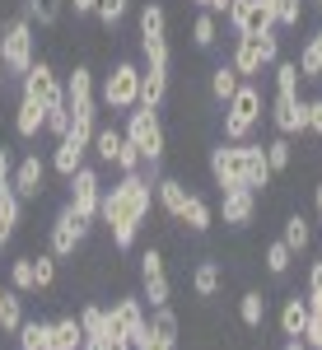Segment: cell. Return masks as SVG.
<instances>
[{
    "mask_svg": "<svg viewBox=\"0 0 322 350\" xmlns=\"http://www.w3.org/2000/svg\"><path fill=\"white\" fill-rule=\"evenodd\" d=\"M47 163H52L56 178H66V183H70V178H75V168H84V163H89V140H80V135H61Z\"/></svg>",
    "mask_w": 322,
    "mask_h": 350,
    "instance_id": "ac0fdd59",
    "label": "cell"
},
{
    "mask_svg": "<svg viewBox=\"0 0 322 350\" xmlns=\"http://www.w3.org/2000/svg\"><path fill=\"white\" fill-rule=\"evenodd\" d=\"M89 239V219H80L70 206H61L52 219V229H47V252H52L56 262H66V257H75Z\"/></svg>",
    "mask_w": 322,
    "mask_h": 350,
    "instance_id": "9c48e42d",
    "label": "cell"
},
{
    "mask_svg": "<svg viewBox=\"0 0 322 350\" xmlns=\"http://www.w3.org/2000/svg\"><path fill=\"white\" fill-rule=\"evenodd\" d=\"M140 299L150 308H163L173 299V280H168V267H163V252L159 247H145L140 252Z\"/></svg>",
    "mask_w": 322,
    "mask_h": 350,
    "instance_id": "7c38bea8",
    "label": "cell"
},
{
    "mask_svg": "<svg viewBox=\"0 0 322 350\" xmlns=\"http://www.w3.org/2000/svg\"><path fill=\"white\" fill-rule=\"evenodd\" d=\"M10 290H19V295H38V275H33V252H24V257H14V262H10Z\"/></svg>",
    "mask_w": 322,
    "mask_h": 350,
    "instance_id": "836d02e7",
    "label": "cell"
},
{
    "mask_svg": "<svg viewBox=\"0 0 322 350\" xmlns=\"http://www.w3.org/2000/svg\"><path fill=\"white\" fill-rule=\"evenodd\" d=\"M19 98H33L42 112L66 108V80L56 75L52 61H33V66H28V75L19 80Z\"/></svg>",
    "mask_w": 322,
    "mask_h": 350,
    "instance_id": "ba28073f",
    "label": "cell"
},
{
    "mask_svg": "<svg viewBox=\"0 0 322 350\" xmlns=\"http://www.w3.org/2000/svg\"><path fill=\"white\" fill-rule=\"evenodd\" d=\"M290 163H295V145H290V135L267 140V168H271V173H285Z\"/></svg>",
    "mask_w": 322,
    "mask_h": 350,
    "instance_id": "74e56055",
    "label": "cell"
},
{
    "mask_svg": "<svg viewBox=\"0 0 322 350\" xmlns=\"http://www.w3.org/2000/svg\"><path fill=\"white\" fill-rule=\"evenodd\" d=\"M262 117H267L262 89H257V80H243L239 89H234V98L224 103L219 131H224V140H252V131L262 126Z\"/></svg>",
    "mask_w": 322,
    "mask_h": 350,
    "instance_id": "5b68a950",
    "label": "cell"
},
{
    "mask_svg": "<svg viewBox=\"0 0 322 350\" xmlns=\"http://www.w3.org/2000/svg\"><path fill=\"white\" fill-rule=\"evenodd\" d=\"M14 159H19V154H14V145H5V140H0V187H10V173H14Z\"/></svg>",
    "mask_w": 322,
    "mask_h": 350,
    "instance_id": "bcb514c9",
    "label": "cell"
},
{
    "mask_svg": "<svg viewBox=\"0 0 322 350\" xmlns=\"http://www.w3.org/2000/svg\"><path fill=\"white\" fill-rule=\"evenodd\" d=\"M211 178H215L219 191L247 187V191L262 196L276 173L267 168V145L262 140H219L211 150Z\"/></svg>",
    "mask_w": 322,
    "mask_h": 350,
    "instance_id": "7a4b0ae2",
    "label": "cell"
},
{
    "mask_svg": "<svg viewBox=\"0 0 322 350\" xmlns=\"http://www.w3.org/2000/svg\"><path fill=\"white\" fill-rule=\"evenodd\" d=\"M42 126H47V112L38 108L33 98H19V103H14V135H19V140H38Z\"/></svg>",
    "mask_w": 322,
    "mask_h": 350,
    "instance_id": "d4e9b609",
    "label": "cell"
},
{
    "mask_svg": "<svg viewBox=\"0 0 322 350\" xmlns=\"http://www.w3.org/2000/svg\"><path fill=\"white\" fill-rule=\"evenodd\" d=\"M61 5H66V0H24V14H28L38 28H56V19H61Z\"/></svg>",
    "mask_w": 322,
    "mask_h": 350,
    "instance_id": "8d00e7d4",
    "label": "cell"
},
{
    "mask_svg": "<svg viewBox=\"0 0 322 350\" xmlns=\"http://www.w3.org/2000/svg\"><path fill=\"white\" fill-rule=\"evenodd\" d=\"M271 80H276V94H299V66L295 61H276L271 66Z\"/></svg>",
    "mask_w": 322,
    "mask_h": 350,
    "instance_id": "ab89813d",
    "label": "cell"
},
{
    "mask_svg": "<svg viewBox=\"0 0 322 350\" xmlns=\"http://www.w3.org/2000/svg\"><path fill=\"white\" fill-rule=\"evenodd\" d=\"M304 299H308V313L322 318V257H313V267H308V290H304Z\"/></svg>",
    "mask_w": 322,
    "mask_h": 350,
    "instance_id": "7bdbcfd3",
    "label": "cell"
},
{
    "mask_svg": "<svg viewBox=\"0 0 322 350\" xmlns=\"http://www.w3.org/2000/svg\"><path fill=\"white\" fill-rule=\"evenodd\" d=\"M122 140H126L122 126H98V131H94V145H89V154H94L98 163H112V159H117V150H122Z\"/></svg>",
    "mask_w": 322,
    "mask_h": 350,
    "instance_id": "1f68e13d",
    "label": "cell"
},
{
    "mask_svg": "<svg viewBox=\"0 0 322 350\" xmlns=\"http://www.w3.org/2000/svg\"><path fill=\"white\" fill-rule=\"evenodd\" d=\"M219 285H224V267H219L215 257L196 262V271H191V295H196V299H215V295H219Z\"/></svg>",
    "mask_w": 322,
    "mask_h": 350,
    "instance_id": "cb8c5ba5",
    "label": "cell"
},
{
    "mask_svg": "<svg viewBox=\"0 0 322 350\" xmlns=\"http://www.w3.org/2000/svg\"><path fill=\"white\" fill-rule=\"evenodd\" d=\"M178 224L187 229V234H206L215 224V211H211V201L201 196V191H187V206H183V215H178Z\"/></svg>",
    "mask_w": 322,
    "mask_h": 350,
    "instance_id": "7402d4cb",
    "label": "cell"
},
{
    "mask_svg": "<svg viewBox=\"0 0 322 350\" xmlns=\"http://www.w3.org/2000/svg\"><path fill=\"white\" fill-rule=\"evenodd\" d=\"M191 42H196L201 52H215V42H219V19L201 10V14L191 19Z\"/></svg>",
    "mask_w": 322,
    "mask_h": 350,
    "instance_id": "d590c367",
    "label": "cell"
},
{
    "mask_svg": "<svg viewBox=\"0 0 322 350\" xmlns=\"http://www.w3.org/2000/svg\"><path fill=\"white\" fill-rule=\"evenodd\" d=\"M304 327H308V299L290 295L280 304V336H304Z\"/></svg>",
    "mask_w": 322,
    "mask_h": 350,
    "instance_id": "83f0119b",
    "label": "cell"
},
{
    "mask_svg": "<svg viewBox=\"0 0 322 350\" xmlns=\"http://www.w3.org/2000/svg\"><path fill=\"white\" fill-rule=\"evenodd\" d=\"M19 219H24V201L14 196L10 187H0V252L14 243V229H19Z\"/></svg>",
    "mask_w": 322,
    "mask_h": 350,
    "instance_id": "603a6c76",
    "label": "cell"
},
{
    "mask_svg": "<svg viewBox=\"0 0 322 350\" xmlns=\"http://www.w3.org/2000/svg\"><path fill=\"white\" fill-rule=\"evenodd\" d=\"M304 108H308V131L322 135V98H304Z\"/></svg>",
    "mask_w": 322,
    "mask_h": 350,
    "instance_id": "7dc6e473",
    "label": "cell"
},
{
    "mask_svg": "<svg viewBox=\"0 0 322 350\" xmlns=\"http://www.w3.org/2000/svg\"><path fill=\"white\" fill-rule=\"evenodd\" d=\"M122 135L135 145V154L145 159V168H163V154H168V131H163V117L159 108H145V103H135L126 112V122H122Z\"/></svg>",
    "mask_w": 322,
    "mask_h": 350,
    "instance_id": "277c9868",
    "label": "cell"
},
{
    "mask_svg": "<svg viewBox=\"0 0 322 350\" xmlns=\"http://www.w3.org/2000/svg\"><path fill=\"white\" fill-rule=\"evenodd\" d=\"M308 350H322V318L318 313H308V327H304V336H299Z\"/></svg>",
    "mask_w": 322,
    "mask_h": 350,
    "instance_id": "f6af8a7d",
    "label": "cell"
},
{
    "mask_svg": "<svg viewBox=\"0 0 322 350\" xmlns=\"http://www.w3.org/2000/svg\"><path fill=\"white\" fill-rule=\"evenodd\" d=\"M262 262H267L271 275H285V271L295 267V252H290V247H285L280 239H271V243H267V252H262Z\"/></svg>",
    "mask_w": 322,
    "mask_h": 350,
    "instance_id": "f35d334b",
    "label": "cell"
},
{
    "mask_svg": "<svg viewBox=\"0 0 322 350\" xmlns=\"http://www.w3.org/2000/svg\"><path fill=\"white\" fill-rule=\"evenodd\" d=\"M98 103H103L107 112H126L140 103V61H112V70L103 75V84H98Z\"/></svg>",
    "mask_w": 322,
    "mask_h": 350,
    "instance_id": "52a82bcc",
    "label": "cell"
},
{
    "mask_svg": "<svg viewBox=\"0 0 322 350\" xmlns=\"http://www.w3.org/2000/svg\"><path fill=\"white\" fill-rule=\"evenodd\" d=\"M75 318H80L84 341H107V308H103V304H84Z\"/></svg>",
    "mask_w": 322,
    "mask_h": 350,
    "instance_id": "d6a6232c",
    "label": "cell"
},
{
    "mask_svg": "<svg viewBox=\"0 0 322 350\" xmlns=\"http://www.w3.org/2000/svg\"><path fill=\"white\" fill-rule=\"evenodd\" d=\"M280 243H285L295 257H304V252L313 247V219L308 215H285V234H280Z\"/></svg>",
    "mask_w": 322,
    "mask_h": 350,
    "instance_id": "4316f807",
    "label": "cell"
},
{
    "mask_svg": "<svg viewBox=\"0 0 322 350\" xmlns=\"http://www.w3.org/2000/svg\"><path fill=\"white\" fill-rule=\"evenodd\" d=\"M252 219H257V191H247V187L219 191V224L224 229H247Z\"/></svg>",
    "mask_w": 322,
    "mask_h": 350,
    "instance_id": "2e32d148",
    "label": "cell"
},
{
    "mask_svg": "<svg viewBox=\"0 0 322 350\" xmlns=\"http://www.w3.org/2000/svg\"><path fill=\"white\" fill-rule=\"evenodd\" d=\"M56 267H61V262H56L52 252H38V257H33V275H38V290H52V285H56Z\"/></svg>",
    "mask_w": 322,
    "mask_h": 350,
    "instance_id": "ee69618b",
    "label": "cell"
},
{
    "mask_svg": "<svg viewBox=\"0 0 322 350\" xmlns=\"http://www.w3.org/2000/svg\"><path fill=\"white\" fill-rule=\"evenodd\" d=\"M66 206H70V211H75L80 219H89V224H98V206H103V178H98V168H94V163H84V168H75Z\"/></svg>",
    "mask_w": 322,
    "mask_h": 350,
    "instance_id": "30bf717a",
    "label": "cell"
},
{
    "mask_svg": "<svg viewBox=\"0 0 322 350\" xmlns=\"http://www.w3.org/2000/svg\"><path fill=\"white\" fill-rule=\"evenodd\" d=\"M19 327H24V295L5 285V295H0V336H14Z\"/></svg>",
    "mask_w": 322,
    "mask_h": 350,
    "instance_id": "f1b7e54d",
    "label": "cell"
},
{
    "mask_svg": "<svg viewBox=\"0 0 322 350\" xmlns=\"http://www.w3.org/2000/svg\"><path fill=\"white\" fill-rule=\"evenodd\" d=\"M70 10H75V19H94V10H98V0H66Z\"/></svg>",
    "mask_w": 322,
    "mask_h": 350,
    "instance_id": "c3c4849f",
    "label": "cell"
},
{
    "mask_svg": "<svg viewBox=\"0 0 322 350\" xmlns=\"http://www.w3.org/2000/svg\"><path fill=\"white\" fill-rule=\"evenodd\" d=\"M299 80L304 84H313V80H322V28H313L308 38H304V47H299Z\"/></svg>",
    "mask_w": 322,
    "mask_h": 350,
    "instance_id": "44dd1931",
    "label": "cell"
},
{
    "mask_svg": "<svg viewBox=\"0 0 322 350\" xmlns=\"http://www.w3.org/2000/svg\"><path fill=\"white\" fill-rule=\"evenodd\" d=\"M84 346V332H80V318H52V332H47V350H80Z\"/></svg>",
    "mask_w": 322,
    "mask_h": 350,
    "instance_id": "484cf974",
    "label": "cell"
},
{
    "mask_svg": "<svg viewBox=\"0 0 322 350\" xmlns=\"http://www.w3.org/2000/svg\"><path fill=\"white\" fill-rule=\"evenodd\" d=\"M239 84H243V75L229 66V61H219V66L211 70V98H215V103H229Z\"/></svg>",
    "mask_w": 322,
    "mask_h": 350,
    "instance_id": "4dcf8cb0",
    "label": "cell"
},
{
    "mask_svg": "<svg viewBox=\"0 0 322 350\" xmlns=\"http://www.w3.org/2000/svg\"><path fill=\"white\" fill-rule=\"evenodd\" d=\"M239 323L247 327V332H262V323H267V295H262V290H243Z\"/></svg>",
    "mask_w": 322,
    "mask_h": 350,
    "instance_id": "f546056e",
    "label": "cell"
},
{
    "mask_svg": "<svg viewBox=\"0 0 322 350\" xmlns=\"http://www.w3.org/2000/svg\"><path fill=\"white\" fill-rule=\"evenodd\" d=\"M140 66L145 70H163L168 75V66H173V56H168V10H163V0H145L140 5Z\"/></svg>",
    "mask_w": 322,
    "mask_h": 350,
    "instance_id": "8992f818",
    "label": "cell"
},
{
    "mask_svg": "<svg viewBox=\"0 0 322 350\" xmlns=\"http://www.w3.org/2000/svg\"><path fill=\"white\" fill-rule=\"evenodd\" d=\"M47 332H52V323H42V318H24V327L14 332V341H19V350H47Z\"/></svg>",
    "mask_w": 322,
    "mask_h": 350,
    "instance_id": "e575fe53",
    "label": "cell"
},
{
    "mask_svg": "<svg viewBox=\"0 0 322 350\" xmlns=\"http://www.w3.org/2000/svg\"><path fill=\"white\" fill-rule=\"evenodd\" d=\"M196 5H201L206 14H215V19H219V14H229V0H196Z\"/></svg>",
    "mask_w": 322,
    "mask_h": 350,
    "instance_id": "681fc988",
    "label": "cell"
},
{
    "mask_svg": "<svg viewBox=\"0 0 322 350\" xmlns=\"http://www.w3.org/2000/svg\"><path fill=\"white\" fill-rule=\"evenodd\" d=\"M155 211V178L140 168V173H122L112 187H103V206H98V219L107 224V239L117 252L135 247L145 219Z\"/></svg>",
    "mask_w": 322,
    "mask_h": 350,
    "instance_id": "6da1fadb",
    "label": "cell"
},
{
    "mask_svg": "<svg viewBox=\"0 0 322 350\" xmlns=\"http://www.w3.org/2000/svg\"><path fill=\"white\" fill-rule=\"evenodd\" d=\"M271 126H276V135H299V131H308V108H304V98L299 94H276L271 98Z\"/></svg>",
    "mask_w": 322,
    "mask_h": 350,
    "instance_id": "9a60e30c",
    "label": "cell"
},
{
    "mask_svg": "<svg viewBox=\"0 0 322 350\" xmlns=\"http://www.w3.org/2000/svg\"><path fill=\"white\" fill-rule=\"evenodd\" d=\"M313 5H318V10H322V0H313Z\"/></svg>",
    "mask_w": 322,
    "mask_h": 350,
    "instance_id": "f5cc1de1",
    "label": "cell"
},
{
    "mask_svg": "<svg viewBox=\"0 0 322 350\" xmlns=\"http://www.w3.org/2000/svg\"><path fill=\"white\" fill-rule=\"evenodd\" d=\"M107 313H112V323H117V332L126 336V346H131L135 336H140V332L150 327V313H145V299H140V295H117Z\"/></svg>",
    "mask_w": 322,
    "mask_h": 350,
    "instance_id": "e0dca14e",
    "label": "cell"
},
{
    "mask_svg": "<svg viewBox=\"0 0 322 350\" xmlns=\"http://www.w3.org/2000/svg\"><path fill=\"white\" fill-rule=\"evenodd\" d=\"M0 295H5V285H0Z\"/></svg>",
    "mask_w": 322,
    "mask_h": 350,
    "instance_id": "db71d44e",
    "label": "cell"
},
{
    "mask_svg": "<svg viewBox=\"0 0 322 350\" xmlns=\"http://www.w3.org/2000/svg\"><path fill=\"white\" fill-rule=\"evenodd\" d=\"M155 201H159L163 215L178 224L183 206H187V183H183V178H168V173H159V183H155Z\"/></svg>",
    "mask_w": 322,
    "mask_h": 350,
    "instance_id": "ffe728a7",
    "label": "cell"
},
{
    "mask_svg": "<svg viewBox=\"0 0 322 350\" xmlns=\"http://www.w3.org/2000/svg\"><path fill=\"white\" fill-rule=\"evenodd\" d=\"M38 61V38H33V19L14 14L0 24V80L19 84L28 75V66Z\"/></svg>",
    "mask_w": 322,
    "mask_h": 350,
    "instance_id": "3957f363",
    "label": "cell"
},
{
    "mask_svg": "<svg viewBox=\"0 0 322 350\" xmlns=\"http://www.w3.org/2000/svg\"><path fill=\"white\" fill-rule=\"evenodd\" d=\"M66 108H70V117H98V84H94L89 66H75L66 75Z\"/></svg>",
    "mask_w": 322,
    "mask_h": 350,
    "instance_id": "5bb4252c",
    "label": "cell"
},
{
    "mask_svg": "<svg viewBox=\"0 0 322 350\" xmlns=\"http://www.w3.org/2000/svg\"><path fill=\"white\" fill-rule=\"evenodd\" d=\"M229 66L239 70L243 80H257L267 70V56H262V33L257 38H234V52H229Z\"/></svg>",
    "mask_w": 322,
    "mask_h": 350,
    "instance_id": "d6986e66",
    "label": "cell"
},
{
    "mask_svg": "<svg viewBox=\"0 0 322 350\" xmlns=\"http://www.w3.org/2000/svg\"><path fill=\"white\" fill-rule=\"evenodd\" d=\"M47 173H52V163L42 159V154H24V159H14V173H10V191L33 206V201H42V191H47Z\"/></svg>",
    "mask_w": 322,
    "mask_h": 350,
    "instance_id": "4fadbf2b",
    "label": "cell"
},
{
    "mask_svg": "<svg viewBox=\"0 0 322 350\" xmlns=\"http://www.w3.org/2000/svg\"><path fill=\"white\" fill-rule=\"evenodd\" d=\"M224 24L234 28V38H257V33L276 28V10H271V0H229Z\"/></svg>",
    "mask_w": 322,
    "mask_h": 350,
    "instance_id": "8fae6325",
    "label": "cell"
},
{
    "mask_svg": "<svg viewBox=\"0 0 322 350\" xmlns=\"http://www.w3.org/2000/svg\"><path fill=\"white\" fill-rule=\"evenodd\" d=\"M126 10H131V0H98V10H94V19L103 28H117L126 19Z\"/></svg>",
    "mask_w": 322,
    "mask_h": 350,
    "instance_id": "b9f144b4",
    "label": "cell"
},
{
    "mask_svg": "<svg viewBox=\"0 0 322 350\" xmlns=\"http://www.w3.org/2000/svg\"><path fill=\"white\" fill-rule=\"evenodd\" d=\"M280 350H308V346H304L299 336H285V346H280Z\"/></svg>",
    "mask_w": 322,
    "mask_h": 350,
    "instance_id": "816d5d0a",
    "label": "cell"
},
{
    "mask_svg": "<svg viewBox=\"0 0 322 350\" xmlns=\"http://www.w3.org/2000/svg\"><path fill=\"white\" fill-rule=\"evenodd\" d=\"M313 224H318V229H322V183H318V187H313Z\"/></svg>",
    "mask_w": 322,
    "mask_h": 350,
    "instance_id": "f907efd6",
    "label": "cell"
},
{
    "mask_svg": "<svg viewBox=\"0 0 322 350\" xmlns=\"http://www.w3.org/2000/svg\"><path fill=\"white\" fill-rule=\"evenodd\" d=\"M276 10V28H299L304 24V0H271Z\"/></svg>",
    "mask_w": 322,
    "mask_h": 350,
    "instance_id": "60d3db41",
    "label": "cell"
}]
</instances>
